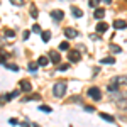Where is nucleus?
Returning <instances> with one entry per match:
<instances>
[{"instance_id":"nucleus-16","label":"nucleus","mask_w":127,"mask_h":127,"mask_svg":"<svg viewBox=\"0 0 127 127\" xmlns=\"http://www.w3.org/2000/svg\"><path fill=\"white\" fill-rule=\"evenodd\" d=\"M31 100H41V97L36 93V95H29V97H26V98H22V102H31Z\"/></svg>"},{"instance_id":"nucleus-30","label":"nucleus","mask_w":127,"mask_h":127,"mask_svg":"<svg viewBox=\"0 0 127 127\" xmlns=\"http://www.w3.org/2000/svg\"><path fill=\"white\" fill-rule=\"evenodd\" d=\"M29 34H31L29 31H24V34H22V39H24V41H26V39H29Z\"/></svg>"},{"instance_id":"nucleus-36","label":"nucleus","mask_w":127,"mask_h":127,"mask_svg":"<svg viewBox=\"0 0 127 127\" xmlns=\"http://www.w3.org/2000/svg\"><path fill=\"white\" fill-rule=\"evenodd\" d=\"M110 2H112V0H103V3H107V5L110 3Z\"/></svg>"},{"instance_id":"nucleus-26","label":"nucleus","mask_w":127,"mask_h":127,"mask_svg":"<svg viewBox=\"0 0 127 127\" xmlns=\"http://www.w3.org/2000/svg\"><path fill=\"white\" fill-rule=\"evenodd\" d=\"M12 5H17V7H22L24 5V0H10Z\"/></svg>"},{"instance_id":"nucleus-12","label":"nucleus","mask_w":127,"mask_h":127,"mask_svg":"<svg viewBox=\"0 0 127 127\" xmlns=\"http://www.w3.org/2000/svg\"><path fill=\"white\" fill-rule=\"evenodd\" d=\"M95 19H103V15H105V10L103 9H95Z\"/></svg>"},{"instance_id":"nucleus-13","label":"nucleus","mask_w":127,"mask_h":127,"mask_svg":"<svg viewBox=\"0 0 127 127\" xmlns=\"http://www.w3.org/2000/svg\"><path fill=\"white\" fill-rule=\"evenodd\" d=\"M100 117H102V120H107V122H115V119L112 117L110 114H103V112H102V114H100Z\"/></svg>"},{"instance_id":"nucleus-4","label":"nucleus","mask_w":127,"mask_h":127,"mask_svg":"<svg viewBox=\"0 0 127 127\" xmlns=\"http://www.w3.org/2000/svg\"><path fill=\"white\" fill-rule=\"evenodd\" d=\"M80 58H81V54H80L76 49H73V51H69V53H68V59L71 61V63H78Z\"/></svg>"},{"instance_id":"nucleus-23","label":"nucleus","mask_w":127,"mask_h":127,"mask_svg":"<svg viewBox=\"0 0 127 127\" xmlns=\"http://www.w3.org/2000/svg\"><path fill=\"white\" fill-rule=\"evenodd\" d=\"M59 49H61V51H68L69 49V42H66V41L61 42V44H59Z\"/></svg>"},{"instance_id":"nucleus-29","label":"nucleus","mask_w":127,"mask_h":127,"mask_svg":"<svg viewBox=\"0 0 127 127\" xmlns=\"http://www.w3.org/2000/svg\"><path fill=\"white\" fill-rule=\"evenodd\" d=\"M32 32H41V27L37 26V24H34V26H32Z\"/></svg>"},{"instance_id":"nucleus-20","label":"nucleus","mask_w":127,"mask_h":127,"mask_svg":"<svg viewBox=\"0 0 127 127\" xmlns=\"http://www.w3.org/2000/svg\"><path fill=\"white\" fill-rule=\"evenodd\" d=\"M27 69H29L31 73H36V71H37V64H36V63H29V64H27Z\"/></svg>"},{"instance_id":"nucleus-17","label":"nucleus","mask_w":127,"mask_h":127,"mask_svg":"<svg viewBox=\"0 0 127 127\" xmlns=\"http://www.w3.org/2000/svg\"><path fill=\"white\" fill-rule=\"evenodd\" d=\"M5 37H7V39H14V37H15V32L12 29H5Z\"/></svg>"},{"instance_id":"nucleus-19","label":"nucleus","mask_w":127,"mask_h":127,"mask_svg":"<svg viewBox=\"0 0 127 127\" xmlns=\"http://www.w3.org/2000/svg\"><path fill=\"white\" fill-rule=\"evenodd\" d=\"M102 63H103V64H114V63H115V59L112 58V56H107V58L102 59Z\"/></svg>"},{"instance_id":"nucleus-15","label":"nucleus","mask_w":127,"mask_h":127,"mask_svg":"<svg viewBox=\"0 0 127 127\" xmlns=\"http://www.w3.org/2000/svg\"><path fill=\"white\" fill-rule=\"evenodd\" d=\"M48 63H49V59L46 58V56H41V58L37 59V64H39V66H46Z\"/></svg>"},{"instance_id":"nucleus-5","label":"nucleus","mask_w":127,"mask_h":127,"mask_svg":"<svg viewBox=\"0 0 127 127\" xmlns=\"http://www.w3.org/2000/svg\"><path fill=\"white\" fill-rule=\"evenodd\" d=\"M20 92H26V93L32 92V85H31V81H27V80H20Z\"/></svg>"},{"instance_id":"nucleus-32","label":"nucleus","mask_w":127,"mask_h":127,"mask_svg":"<svg viewBox=\"0 0 127 127\" xmlns=\"http://www.w3.org/2000/svg\"><path fill=\"white\" fill-rule=\"evenodd\" d=\"M0 63H5V53H0Z\"/></svg>"},{"instance_id":"nucleus-2","label":"nucleus","mask_w":127,"mask_h":127,"mask_svg":"<svg viewBox=\"0 0 127 127\" xmlns=\"http://www.w3.org/2000/svg\"><path fill=\"white\" fill-rule=\"evenodd\" d=\"M87 95L90 98H93V100H100L102 98V92H100V88H97V87H90L88 88V92H87Z\"/></svg>"},{"instance_id":"nucleus-27","label":"nucleus","mask_w":127,"mask_h":127,"mask_svg":"<svg viewBox=\"0 0 127 127\" xmlns=\"http://www.w3.org/2000/svg\"><path fill=\"white\" fill-rule=\"evenodd\" d=\"M39 110H42V112H48V114H51V112H53V108H51V107H48V105H41V107H39Z\"/></svg>"},{"instance_id":"nucleus-21","label":"nucleus","mask_w":127,"mask_h":127,"mask_svg":"<svg viewBox=\"0 0 127 127\" xmlns=\"http://www.w3.org/2000/svg\"><path fill=\"white\" fill-rule=\"evenodd\" d=\"M119 88V83H115V81H114V80H112V83H110V85H108V92H115V90H117Z\"/></svg>"},{"instance_id":"nucleus-7","label":"nucleus","mask_w":127,"mask_h":127,"mask_svg":"<svg viewBox=\"0 0 127 127\" xmlns=\"http://www.w3.org/2000/svg\"><path fill=\"white\" fill-rule=\"evenodd\" d=\"M49 59H51L54 64H58L59 61H61V56H59L58 51H49Z\"/></svg>"},{"instance_id":"nucleus-22","label":"nucleus","mask_w":127,"mask_h":127,"mask_svg":"<svg viewBox=\"0 0 127 127\" xmlns=\"http://www.w3.org/2000/svg\"><path fill=\"white\" fill-rule=\"evenodd\" d=\"M108 48H110V51H112V53H117V54L122 51V49H120V46H115V44H110Z\"/></svg>"},{"instance_id":"nucleus-37","label":"nucleus","mask_w":127,"mask_h":127,"mask_svg":"<svg viewBox=\"0 0 127 127\" xmlns=\"http://www.w3.org/2000/svg\"><path fill=\"white\" fill-rule=\"evenodd\" d=\"M124 110H126V114H127V107H126V108H124Z\"/></svg>"},{"instance_id":"nucleus-3","label":"nucleus","mask_w":127,"mask_h":127,"mask_svg":"<svg viewBox=\"0 0 127 127\" xmlns=\"http://www.w3.org/2000/svg\"><path fill=\"white\" fill-rule=\"evenodd\" d=\"M110 100L112 102H120V100H126V95L115 90V92H110Z\"/></svg>"},{"instance_id":"nucleus-28","label":"nucleus","mask_w":127,"mask_h":127,"mask_svg":"<svg viewBox=\"0 0 127 127\" xmlns=\"http://www.w3.org/2000/svg\"><path fill=\"white\" fill-rule=\"evenodd\" d=\"M5 66L9 69H12V71H19V66H15V64H9V63H5Z\"/></svg>"},{"instance_id":"nucleus-8","label":"nucleus","mask_w":127,"mask_h":127,"mask_svg":"<svg viewBox=\"0 0 127 127\" xmlns=\"http://www.w3.org/2000/svg\"><path fill=\"white\" fill-rule=\"evenodd\" d=\"M51 17L56 20V22H59V20H63L64 14H63V10H53V12H51Z\"/></svg>"},{"instance_id":"nucleus-31","label":"nucleus","mask_w":127,"mask_h":127,"mask_svg":"<svg viewBox=\"0 0 127 127\" xmlns=\"http://www.w3.org/2000/svg\"><path fill=\"white\" fill-rule=\"evenodd\" d=\"M58 69H59V71H66V69H68V64H61Z\"/></svg>"},{"instance_id":"nucleus-1","label":"nucleus","mask_w":127,"mask_h":127,"mask_svg":"<svg viewBox=\"0 0 127 127\" xmlns=\"http://www.w3.org/2000/svg\"><path fill=\"white\" fill-rule=\"evenodd\" d=\"M53 95L56 98H63L66 95V83L64 81H58L54 87H53Z\"/></svg>"},{"instance_id":"nucleus-10","label":"nucleus","mask_w":127,"mask_h":127,"mask_svg":"<svg viewBox=\"0 0 127 127\" xmlns=\"http://www.w3.org/2000/svg\"><path fill=\"white\" fill-rule=\"evenodd\" d=\"M114 27H115V29H126L127 22L126 20H115V22H114Z\"/></svg>"},{"instance_id":"nucleus-6","label":"nucleus","mask_w":127,"mask_h":127,"mask_svg":"<svg viewBox=\"0 0 127 127\" xmlns=\"http://www.w3.org/2000/svg\"><path fill=\"white\" fill-rule=\"evenodd\" d=\"M64 36H66L68 39H75V37L78 36V31H75L73 27H66V29H64Z\"/></svg>"},{"instance_id":"nucleus-33","label":"nucleus","mask_w":127,"mask_h":127,"mask_svg":"<svg viewBox=\"0 0 127 127\" xmlns=\"http://www.w3.org/2000/svg\"><path fill=\"white\" fill-rule=\"evenodd\" d=\"M71 102H81V97H73V98H71Z\"/></svg>"},{"instance_id":"nucleus-35","label":"nucleus","mask_w":127,"mask_h":127,"mask_svg":"<svg viewBox=\"0 0 127 127\" xmlns=\"http://www.w3.org/2000/svg\"><path fill=\"white\" fill-rule=\"evenodd\" d=\"M85 110H87V112H93L95 108H93V107H85Z\"/></svg>"},{"instance_id":"nucleus-34","label":"nucleus","mask_w":127,"mask_h":127,"mask_svg":"<svg viewBox=\"0 0 127 127\" xmlns=\"http://www.w3.org/2000/svg\"><path fill=\"white\" fill-rule=\"evenodd\" d=\"M92 39H95V41H98V39H100V36H98V34H92Z\"/></svg>"},{"instance_id":"nucleus-14","label":"nucleus","mask_w":127,"mask_h":127,"mask_svg":"<svg viewBox=\"0 0 127 127\" xmlns=\"http://www.w3.org/2000/svg\"><path fill=\"white\" fill-rule=\"evenodd\" d=\"M71 14H73L75 17H81V15H83V12H81L78 7H71Z\"/></svg>"},{"instance_id":"nucleus-25","label":"nucleus","mask_w":127,"mask_h":127,"mask_svg":"<svg viewBox=\"0 0 127 127\" xmlns=\"http://www.w3.org/2000/svg\"><path fill=\"white\" fill-rule=\"evenodd\" d=\"M98 3H100V0H88V5H90V7H93V9H97Z\"/></svg>"},{"instance_id":"nucleus-18","label":"nucleus","mask_w":127,"mask_h":127,"mask_svg":"<svg viewBox=\"0 0 127 127\" xmlns=\"http://www.w3.org/2000/svg\"><path fill=\"white\" fill-rule=\"evenodd\" d=\"M41 36H42V41H44V42H48V41L51 39V32H49V31H44V32H41Z\"/></svg>"},{"instance_id":"nucleus-9","label":"nucleus","mask_w":127,"mask_h":127,"mask_svg":"<svg viewBox=\"0 0 127 127\" xmlns=\"http://www.w3.org/2000/svg\"><path fill=\"white\" fill-rule=\"evenodd\" d=\"M114 81H115V83H119V85H127V75L115 76V78H114Z\"/></svg>"},{"instance_id":"nucleus-24","label":"nucleus","mask_w":127,"mask_h":127,"mask_svg":"<svg viewBox=\"0 0 127 127\" xmlns=\"http://www.w3.org/2000/svg\"><path fill=\"white\" fill-rule=\"evenodd\" d=\"M31 15H32V17H37V15H39V10L36 9V5L31 7Z\"/></svg>"},{"instance_id":"nucleus-11","label":"nucleus","mask_w":127,"mask_h":127,"mask_svg":"<svg viewBox=\"0 0 127 127\" xmlns=\"http://www.w3.org/2000/svg\"><path fill=\"white\" fill-rule=\"evenodd\" d=\"M107 29H108V26L105 22H98L97 24V32H105Z\"/></svg>"}]
</instances>
